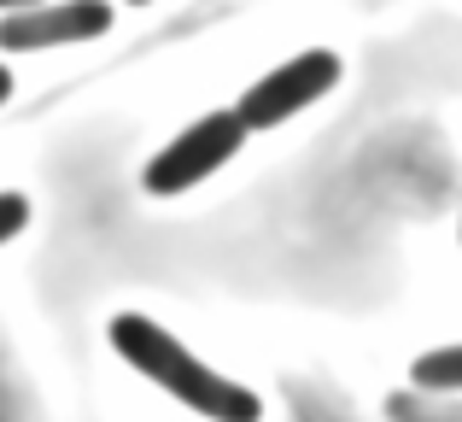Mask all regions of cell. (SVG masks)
<instances>
[{"mask_svg":"<svg viewBox=\"0 0 462 422\" xmlns=\"http://www.w3.org/2000/svg\"><path fill=\"white\" fill-rule=\"evenodd\" d=\"M112 30L106 0H59V6H23L0 18V47L6 53H35V47H65V42H94Z\"/></svg>","mask_w":462,"mask_h":422,"instance_id":"cell-4","label":"cell"},{"mask_svg":"<svg viewBox=\"0 0 462 422\" xmlns=\"http://www.w3.org/2000/svg\"><path fill=\"white\" fill-rule=\"evenodd\" d=\"M6 94H12V70L0 65V106H6Z\"/></svg>","mask_w":462,"mask_h":422,"instance_id":"cell-8","label":"cell"},{"mask_svg":"<svg viewBox=\"0 0 462 422\" xmlns=\"http://www.w3.org/2000/svg\"><path fill=\"white\" fill-rule=\"evenodd\" d=\"M410 381L428 393H462V341L457 346H433L410 364Z\"/></svg>","mask_w":462,"mask_h":422,"instance_id":"cell-5","label":"cell"},{"mask_svg":"<svg viewBox=\"0 0 462 422\" xmlns=\"http://www.w3.org/2000/svg\"><path fill=\"white\" fill-rule=\"evenodd\" d=\"M339 82V53H328V47H310V53L287 59V65H275L263 82H252L246 94H240L235 117L246 129H275L287 124L293 112H305V106H316L328 89Z\"/></svg>","mask_w":462,"mask_h":422,"instance_id":"cell-3","label":"cell"},{"mask_svg":"<svg viewBox=\"0 0 462 422\" xmlns=\"http://www.w3.org/2000/svg\"><path fill=\"white\" fill-rule=\"evenodd\" d=\"M23 223H30V200L23 194H0V247H6Z\"/></svg>","mask_w":462,"mask_h":422,"instance_id":"cell-6","label":"cell"},{"mask_svg":"<svg viewBox=\"0 0 462 422\" xmlns=\"http://www.w3.org/2000/svg\"><path fill=\"white\" fill-rule=\"evenodd\" d=\"M240 141H246V124H240L235 112H205L199 124H188V129H181V136H176V141H170V147L147 164L141 188H147V194H158V200L188 194L193 183L217 176L228 159H235Z\"/></svg>","mask_w":462,"mask_h":422,"instance_id":"cell-2","label":"cell"},{"mask_svg":"<svg viewBox=\"0 0 462 422\" xmlns=\"http://www.w3.org/2000/svg\"><path fill=\"white\" fill-rule=\"evenodd\" d=\"M23 6H42V0H0V18H6V12H23Z\"/></svg>","mask_w":462,"mask_h":422,"instance_id":"cell-7","label":"cell"},{"mask_svg":"<svg viewBox=\"0 0 462 422\" xmlns=\"http://www.w3.org/2000/svg\"><path fill=\"white\" fill-rule=\"evenodd\" d=\"M112 346L124 352V364H135L147 381H158L170 399H181L188 411H199L211 422H258V411H263L252 388H240V381L217 376L211 364H199V358L170 329H158L152 317H135V311L112 317Z\"/></svg>","mask_w":462,"mask_h":422,"instance_id":"cell-1","label":"cell"}]
</instances>
